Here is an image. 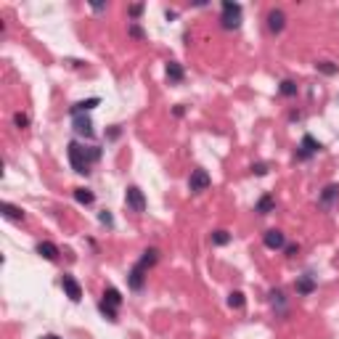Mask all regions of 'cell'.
Listing matches in <instances>:
<instances>
[{
    "label": "cell",
    "instance_id": "1",
    "mask_svg": "<svg viewBox=\"0 0 339 339\" xmlns=\"http://www.w3.org/2000/svg\"><path fill=\"white\" fill-rule=\"evenodd\" d=\"M98 157H101V148H85V146H80L77 141L69 143V162H72L74 172H80V175H88L90 165Z\"/></svg>",
    "mask_w": 339,
    "mask_h": 339
},
{
    "label": "cell",
    "instance_id": "2",
    "mask_svg": "<svg viewBox=\"0 0 339 339\" xmlns=\"http://www.w3.org/2000/svg\"><path fill=\"white\" fill-rule=\"evenodd\" d=\"M220 24H223V30H239V24H241V6L233 3V0H225Z\"/></svg>",
    "mask_w": 339,
    "mask_h": 339
},
{
    "label": "cell",
    "instance_id": "3",
    "mask_svg": "<svg viewBox=\"0 0 339 339\" xmlns=\"http://www.w3.org/2000/svg\"><path fill=\"white\" fill-rule=\"evenodd\" d=\"M125 204L133 210V212H143L146 210V196L138 186H130L127 191H125Z\"/></svg>",
    "mask_w": 339,
    "mask_h": 339
},
{
    "label": "cell",
    "instance_id": "4",
    "mask_svg": "<svg viewBox=\"0 0 339 339\" xmlns=\"http://www.w3.org/2000/svg\"><path fill=\"white\" fill-rule=\"evenodd\" d=\"M210 183H212V178L207 175V170H194V172H191V178H188V188H191V194L207 191Z\"/></svg>",
    "mask_w": 339,
    "mask_h": 339
},
{
    "label": "cell",
    "instance_id": "5",
    "mask_svg": "<svg viewBox=\"0 0 339 339\" xmlns=\"http://www.w3.org/2000/svg\"><path fill=\"white\" fill-rule=\"evenodd\" d=\"M321 148L323 146L313 138V135H302V143H300V148H297V159H310L313 154H318Z\"/></svg>",
    "mask_w": 339,
    "mask_h": 339
},
{
    "label": "cell",
    "instance_id": "6",
    "mask_svg": "<svg viewBox=\"0 0 339 339\" xmlns=\"http://www.w3.org/2000/svg\"><path fill=\"white\" fill-rule=\"evenodd\" d=\"M61 286H64L66 297H69L72 302H80V300H83V286L77 283L74 276H64V278H61Z\"/></svg>",
    "mask_w": 339,
    "mask_h": 339
},
{
    "label": "cell",
    "instance_id": "7",
    "mask_svg": "<svg viewBox=\"0 0 339 339\" xmlns=\"http://www.w3.org/2000/svg\"><path fill=\"white\" fill-rule=\"evenodd\" d=\"M283 27H286V16H283V11L281 8H273L268 13V30L270 32H283Z\"/></svg>",
    "mask_w": 339,
    "mask_h": 339
},
{
    "label": "cell",
    "instance_id": "8",
    "mask_svg": "<svg viewBox=\"0 0 339 339\" xmlns=\"http://www.w3.org/2000/svg\"><path fill=\"white\" fill-rule=\"evenodd\" d=\"M263 244H265L268 249H281L283 244H286V239H283V233H281V230L270 228V230H265V236H263Z\"/></svg>",
    "mask_w": 339,
    "mask_h": 339
},
{
    "label": "cell",
    "instance_id": "9",
    "mask_svg": "<svg viewBox=\"0 0 339 339\" xmlns=\"http://www.w3.org/2000/svg\"><path fill=\"white\" fill-rule=\"evenodd\" d=\"M74 133L77 135H85V138H93V135H96V133H93V122L85 114H77L74 117Z\"/></svg>",
    "mask_w": 339,
    "mask_h": 339
},
{
    "label": "cell",
    "instance_id": "10",
    "mask_svg": "<svg viewBox=\"0 0 339 339\" xmlns=\"http://www.w3.org/2000/svg\"><path fill=\"white\" fill-rule=\"evenodd\" d=\"M143 273H146V268L141 263H135L133 270H130V276H127V283H130V289H143Z\"/></svg>",
    "mask_w": 339,
    "mask_h": 339
},
{
    "label": "cell",
    "instance_id": "11",
    "mask_svg": "<svg viewBox=\"0 0 339 339\" xmlns=\"http://www.w3.org/2000/svg\"><path fill=\"white\" fill-rule=\"evenodd\" d=\"M37 254L53 263V260H59V247H56V244H50V241H40L37 244Z\"/></svg>",
    "mask_w": 339,
    "mask_h": 339
},
{
    "label": "cell",
    "instance_id": "12",
    "mask_svg": "<svg viewBox=\"0 0 339 339\" xmlns=\"http://www.w3.org/2000/svg\"><path fill=\"white\" fill-rule=\"evenodd\" d=\"M336 199H339V186L331 183V186H326V188L321 191V199H318V201H321V207H331Z\"/></svg>",
    "mask_w": 339,
    "mask_h": 339
},
{
    "label": "cell",
    "instance_id": "13",
    "mask_svg": "<svg viewBox=\"0 0 339 339\" xmlns=\"http://www.w3.org/2000/svg\"><path fill=\"white\" fill-rule=\"evenodd\" d=\"M0 212H3L6 220H13V223H21V220H24V212H21L19 207L8 204V201H3V204H0Z\"/></svg>",
    "mask_w": 339,
    "mask_h": 339
},
{
    "label": "cell",
    "instance_id": "14",
    "mask_svg": "<svg viewBox=\"0 0 339 339\" xmlns=\"http://www.w3.org/2000/svg\"><path fill=\"white\" fill-rule=\"evenodd\" d=\"M101 101L98 98H88V101H80V103H74L72 109H69V114L72 117H77V114H85V112H90V109H96Z\"/></svg>",
    "mask_w": 339,
    "mask_h": 339
},
{
    "label": "cell",
    "instance_id": "15",
    "mask_svg": "<svg viewBox=\"0 0 339 339\" xmlns=\"http://www.w3.org/2000/svg\"><path fill=\"white\" fill-rule=\"evenodd\" d=\"M167 80L170 83H183V66L178 61H167Z\"/></svg>",
    "mask_w": 339,
    "mask_h": 339
},
{
    "label": "cell",
    "instance_id": "16",
    "mask_svg": "<svg viewBox=\"0 0 339 339\" xmlns=\"http://www.w3.org/2000/svg\"><path fill=\"white\" fill-rule=\"evenodd\" d=\"M297 292H300V294H313L316 292V281L310 278V276L297 278Z\"/></svg>",
    "mask_w": 339,
    "mask_h": 339
},
{
    "label": "cell",
    "instance_id": "17",
    "mask_svg": "<svg viewBox=\"0 0 339 339\" xmlns=\"http://www.w3.org/2000/svg\"><path fill=\"white\" fill-rule=\"evenodd\" d=\"M103 302L112 305V307H119V305H122V294H119L114 286H109V289L103 292Z\"/></svg>",
    "mask_w": 339,
    "mask_h": 339
},
{
    "label": "cell",
    "instance_id": "18",
    "mask_svg": "<svg viewBox=\"0 0 339 339\" xmlns=\"http://www.w3.org/2000/svg\"><path fill=\"white\" fill-rule=\"evenodd\" d=\"M273 196H270V194H265L260 201H257V212H260V215H268V212H273Z\"/></svg>",
    "mask_w": 339,
    "mask_h": 339
},
{
    "label": "cell",
    "instance_id": "19",
    "mask_svg": "<svg viewBox=\"0 0 339 339\" xmlns=\"http://www.w3.org/2000/svg\"><path fill=\"white\" fill-rule=\"evenodd\" d=\"M316 69H318L321 74H329V77H331V74H336V72H339V66H336V64H331V61H318V64H316Z\"/></svg>",
    "mask_w": 339,
    "mask_h": 339
},
{
    "label": "cell",
    "instance_id": "20",
    "mask_svg": "<svg viewBox=\"0 0 339 339\" xmlns=\"http://www.w3.org/2000/svg\"><path fill=\"white\" fill-rule=\"evenodd\" d=\"M157 260H159V252H157V249H146V252H143V257H141L138 263H141L143 268H148V265H154Z\"/></svg>",
    "mask_w": 339,
    "mask_h": 339
},
{
    "label": "cell",
    "instance_id": "21",
    "mask_svg": "<svg viewBox=\"0 0 339 339\" xmlns=\"http://www.w3.org/2000/svg\"><path fill=\"white\" fill-rule=\"evenodd\" d=\"M74 199L80 201V204H93V194L88 191V188H74Z\"/></svg>",
    "mask_w": 339,
    "mask_h": 339
},
{
    "label": "cell",
    "instance_id": "22",
    "mask_svg": "<svg viewBox=\"0 0 339 339\" xmlns=\"http://www.w3.org/2000/svg\"><path fill=\"white\" fill-rule=\"evenodd\" d=\"M210 239H212V244H218V247H225V244L230 241V233L228 230H215Z\"/></svg>",
    "mask_w": 339,
    "mask_h": 339
},
{
    "label": "cell",
    "instance_id": "23",
    "mask_svg": "<svg viewBox=\"0 0 339 339\" xmlns=\"http://www.w3.org/2000/svg\"><path fill=\"white\" fill-rule=\"evenodd\" d=\"M244 302H247L244 300V292H230L228 294V305L230 307H244Z\"/></svg>",
    "mask_w": 339,
    "mask_h": 339
},
{
    "label": "cell",
    "instance_id": "24",
    "mask_svg": "<svg viewBox=\"0 0 339 339\" xmlns=\"http://www.w3.org/2000/svg\"><path fill=\"white\" fill-rule=\"evenodd\" d=\"M281 93H283V96H297V85L292 83V80H283V83H281V88H278Z\"/></svg>",
    "mask_w": 339,
    "mask_h": 339
},
{
    "label": "cell",
    "instance_id": "25",
    "mask_svg": "<svg viewBox=\"0 0 339 339\" xmlns=\"http://www.w3.org/2000/svg\"><path fill=\"white\" fill-rule=\"evenodd\" d=\"M98 307H101V313H103L106 318H109V321H117V307H112V305H106L103 300H101V305H98Z\"/></svg>",
    "mask_w": 339,
    "mask_h": 339
},
{
    "label": "cell",
    "instance_id": "26",
    "mask_svg": "<svg viewBox=\"0 0 339 339\" xmlns=\"http://www.w3.org/2000/svg\"><path fill=\"white\" fill-rule=\"evenodd\" d=\"M127 13H130L133 19H138L141 13H143V6H141V3H135V6H130V8H127Z\"/></svg>",
    "mask_w": 339,
    "mask_h": 339
},
{
    "label": "cell",
    "instance_id": "27",
    "mask_svg": "<svg viewBox=\"0 0 339 339\" xmlns=\"http://www.w3.org/2000/svg\"><path fill=\"white\" fill-rule=\"evenodd\" d=\"M13 122H16V127H27V125H30V119H27L24 114H16V117H13Z\"/></svg>",
    "mask_w": 339,
    "mask_h": 339
},
{
    "label": "cell",
    "instance_id": "28",
    "mask_svg": "<svg viewBox=\"0 0 339 339\" xmlns=\"http://www.w3.org/2000/svg\"><path fill=\"white\" fill-rule=\"evenodd\" d=\"M270 302H273V305H283V294L281 292H270Z\"/></svg>",
    "mask_w": 339,
    "mask_h": 339
},
{
    "label": "cell",
    "instance_id": "29",
    "mask_svg": "<svg viewBox=\"0 0 339 339\" xmlns=\"http://www.w3.org/2000/svg\"><path fill=\"white\" fill-rule=\"evenodd\" d=\"M98 220H101L103 225H114V220H112V215H109V212H101V215H98Z\"/></svg>",
    "mask_w": 339,
    "mask_h": 339
},
{
    "label": "cell",
    "instance_id": "30",
    "mask_svg": "<svg viewBox=\"0 0 339 339\" xmlns=\"http://www.w3.org/2000/svg\"><path fill=\"white\" fill-rule=\"evenodd\" d=\"M252 172L254 175H265L268 172V165H263V162H260V165H252Z\"/></svg>",
    "mask_w": 339,
    "mask_h": 339
},
{
    "label": "cell",
    "instance_id": "31",
    "mask_svg": "<svg viewBox=\"0 0 339 339\" xmlns=\"http://www.w3.org/2000/svg\"><path fill=\"white\" fill-rule=\"evenodd\" d=\"M130 35H133V37H143V30H141L138 24H130Z\"/></svg>",
    "mask_w": 339,
    "mask_h": 339
},
{
    "label": "cell",
    "instance_id": "32",
    "mask_svg": "<svg viewBox=\"0 0 339 339\" xmlns=\"http://www.w3.org/2000/svg\"><path fill=\"white\" fill-rule=\"evenodd\" d=\"M297 249H300V247H297V244H289V247H286V254L292 257V254H297Z\"/></svg>",
    "mask_w": 339,
    "mask_h": 339
},
{
    "label": "cell",
    "instance_id": "33",
    "mask_svg": "<svg viewBox=\"0 0 339 339\" xmlns=\"http://www.w3.org/2000/svg\"><path fill=\"white\" fill-rule=\"evenodd\" d=\"M40 339H61V336H56V334H43Z\"/></svg>",
    "mask_w": 339,
    "mask_h": 339
}]
</instances>
